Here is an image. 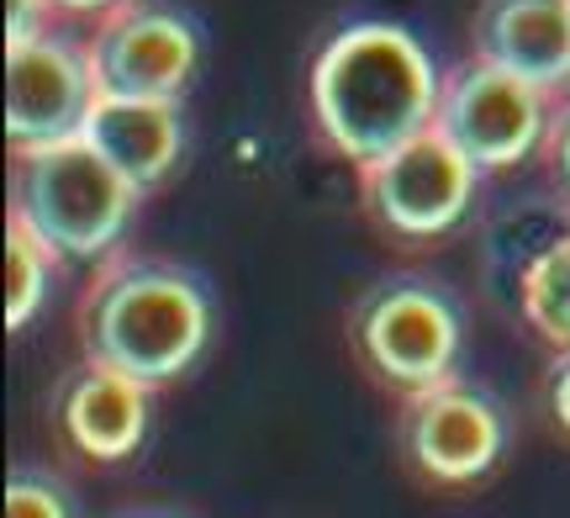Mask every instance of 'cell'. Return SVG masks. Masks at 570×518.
<instances>
[{"mask_svg": "<svg viewBox=\"0 0 570 518\" xmlns=\"http://www.w3.org/2000/svg\"><path fill=\"white\" fill-rule=\"evenodd\" d=\"M53 21H59L53 0H6V42L32 38V32L53 27Z\"/></svg>", "mask_w": 570, "mask_h": 518, "instance_id": "obj_18", "label": "cell"}, {"mask_svg": "<svg viewBox=\"0 0 570 518\" xmlns=\"http://www.w3.org/2000/svg\"><path fill=\"white\" fill-rule=\"evenodd\" d=\"M439 85L444 75L433 69L417 32L365 17L317 42L306 63V111L327 154L360 169L433 127Z\"/></svg>", "mask_w": 570, "mask_h": 518, "instance_id": "obj_1", "label": "cell"}, {"mask_svg": "<svg viewBox=\"0 0 570 518\" xmlns=\"http://www.w3.org/2000/svg\"><path fill=\"white\" fill-rule=\"evenodd\" d=\"M6 202H11L6 212L32 223L53 244L59 260L101 265L106 254L122 250L127 228L138 217L142 190L127 180L122 169L106 165L85 138H69V144L53 148L11 154Z\"/></svg>", "mask_w": 570, "mask_h": 518, "instance_id": "obj_4", "label": "cell"}, {"mask_svg": "<svg viewBox=\"0 0 570 518\" xmlns=\"http://www.w3.org/2000/svg\"><path fill=\"white\" fill-rule=\"evenodd\" d=\"M365 223L396 250H433L470 217L475 186L487 180L439 127L396 144L391 154L354 169Z\"/></svg>", "mask_w": 570, "mask_h": 518, "instance_id": "obj_6", "label": "cell"}, {"mask_svg": "<svg viewBox=\"0 0 570 518\" xmlns=\"http://www.w3.org/2000/svg\"><path fill=\"white\" fill-rule=\"evenodd\" d=\"M80 360L111 365L142 387H175L202 365L217 333L212 286L190 265L148 254H106L80 291Z\"/></svg>", "mask_w": 570, "mask_h": 518, "instance_id": "obj_2", "label": "cell"}, {"mask_svg": "<svg viewBox=\"0 0 570 518\" xmlns=\"http://www.w3.org/2000/svg\"><path fill=\"white\" fill-rule=\"evenodd\" d=\"M539 413L554 429V439L570 444V350L550 354V365L539 375Z\"/></svg>", "mask_w": 570, "mask_h": 518, "instance_id": "obj_17", "label": "cell"}, {"mask_svg": "<svg viewBox=\"0 0 570 518\" xmlns=\"http://www.w3.org/2000/svg\"><path fill=\"white\" fill-rule=\"evenodd\" d=\"M59 254L32 223H21L17 212H6V329L21 333L48 302Z\"/></svg>", "mask_w": 570, "mask_h": 518, "instance_id": "obj_14", "label": "cell"}, {"mask_svg": "<svg viewBox=\"0 0 570 518\" xmlns=\"http://www.w3.org/2000/svg\"><path fill=\"white\" fill-rule=\"evenodd\" d=\"M117 518H180V514H169V508H132V514H117Z\"/></svg>", "mask_w": 570, "mask_h": 518, "instance_id": "obj_20", "label": "cell"}, {"mask_svg": "<svg viewBox=\"0 0 570 518\" xmlns=\"http://www.w3.org/2000/svg\"><path fill=\"white\" fill-rule=\"evenodd\" d=\"M518 312L550 354L570 350V228L529 254L518 275Z\"/></svg>", "mask_w": 570, "mask_h": 518, "instance_id": "obj_13", "label": "cell"}, {"mask_svg": "<svg viewBox=\"0 0 570 518\" xmlns=\"http://www.w3.org/2000/svg\"><path fill=\"white\" fill-rule=\"evenodd\" d=\"M470 53L560 101L570 96V0H475Z\"/></svg>", "mask_w": 570, "mask_h": 518, "instance_id": "obj_11", "label": "cell"}, {"mask_svg": "<svg viewBox=\"0 0 570 518\" xmlns=\"http://www.w3.org/2000/svg\"><path fill=\"white\" fill-rule=\"evenodd\" d=\"M512 450V418L502 397L449 375L396 408V460L423 492H470L502 471Z\"/></svg>", "mask_w": 570, "mask_h": 518, "instance_id": "obj_5", "label": "cell"}, {"mask_svg": "<svg viewBox=\"0 0 570 518\" xmlns=\"http://www.w3.org/2000/svg\"><path fill=\"white\" fill-rule=\"evenodd\" d=\"M550 111L554 96L470 53L465 63L444 69L433 127L481 175H508V169L539 159L544 133H550Z\"/></svg>", "mask_w": 570, "mask_h": 518, "instance_id": "obj_8", "label": "cell"}, {"mask_svg": "<svg viewBox=\"0 0 570 518\" xmlns=\"http://www.w3.org/2000/svg\"><path fill=\"white\" fill-rule=\"evenodd\" d=\"M465 333V302L428 270L375 275L344 317V344L354 365L396 402L460 375Z\"/></svg>", "mask_w": 570, "mask_h": 518, "instance_id": "obj_3", "label": "cell"}, {"mask_svg": "<svg viewBox=\"0 0 570 518\" xmlns=\"http://www.w3.org/2000/svg\"><path fill=\"white\" fill-rule=\"evenodd\" d=\"M154 429V387L80 360L53 392V434L85 466H127Z\"/></svg>", "mask_w": 570, "mask_h": 518, "instance_id": "obj_10", "label": "cell"}, {"mask_svg": "<svg viewBox=\"0 0 570 518\" xmlns=\"http://www.w3.org/2000/svg\"><path fill=\"white\" fill-rule=\"evenodd\" d=\"M85 144L111 169H122L142 196H154L185 159V101L101 96L85 123Z\"/></svg>", "mask_w": 570, "mask_h": 518, "instance_id": "obj_12", "label": "cell"}, {"mask_svg": "<svg viewBox=\"0 0 570 518\" xmlns=\"http://www.w3.org/2000/svg\"><path fill=\"white\" fill-rule=\"evenodd\" d=\"M539 165H544L550 190L570 207V96H560V101H554L550 133H544V148H539Z\"/></svg>", "mask_w": 570, "mask_h": 518, "instance_id": "obj_16", "label": "cell"}, {"mask_svg": "<svg viewBox=\"0 0 570 518\" xmlns=\"http://www.w3.org/2000/svg\"><path fill=\"white\" fill-rule=\"evenodd\" d=\"M6 518H80L75 487L42 466H17L6 481Z\"/></svg>", "mask_w": 570, "mask_h": 518, "instance_id": "obj_15", "label": "cell"}, {"mask_svg": "<svg viewBox=\"0 0 570 518\" xmlns=\"http://www.w3.org/2000/svg\"><path fill=\"white\" fill-rule=\"evenodd\" d=\"M101 96L185 101L206 63L202 21L180 0H122L85 32Z\"/></svg>", "mask_w": 570, "mask_h": 518, "instance_id": "obj_7", "label": "cell"}, {"mask_svg": "<svg viewBox=\"0 0 570 518\" xmlns=\"http://www.w3.org/2000/svg\"><path fill=\"white\" fill-rule=\"evenodd\" d=\"M111 6H122V0H53L59 21H96V17H106Z\"/></svg>", "mask_w": 570, "mask_h": 518, "instance_id": "obj_19", "label": "cell"}, {"mask_svg": "<svg viewBox=\"0 0 570 518\" xmlns=\"http://www.w3.org/2000/svg\"><path fill=\"white\" fill-rule=\"evenodd\" d=\"M101 101L90 48L69 21H53L32 38L6 42V144L11 154L85 138V123Z\"/></svg>", "mask_w": 570, "mask_h": 518, "instance_id": "obj_9", "label": "cell"}]
</instances>
